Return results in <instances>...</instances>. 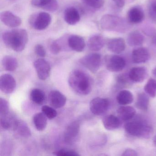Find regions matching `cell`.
Masks as SVG:
<instances>
[{"instance_id": "5b68a950", "label": "cell", "mask_w": 156, "mask_h": 156, "mask_svg": "<svg viewBox=\"0 0 156 156\" xmlns=\"http://www.w3.org/2000/svg\"><path fill=\"white\" fill-rule=\"evenodd\" d=\"M51 17L48 12L34 13L30 17V23L32 27L37 30L46 29L51 24Z\"/></svg>"}, {"instance_id": "9a60e30c", "label": "cell", "mask_w": 156, "mask_h": 156, "mask_svg": "<svg viewBox=\"0 0 156 156\" xmlns=\"http://www.w3.org/2000/svg\"><path fill=\"white\" fill-rule=\"evenodd\" d=\"M108 49L115 54H120L126 49V42L122 38H115L109 39L107 42Z\"/></svg>"}, {"instance_id": "7402d4cb", "label": "cell", "mask_w": 156, "mask_h": 156, "mask_svg": "<svg viewBox=\"0 0 156 156\" xmlns=\"http://www.w3.org/2000/svg\"><path fill=\"white\" fill-rule=\"evenodd\" d=\"M117 112L119 118L124 121H129L132 119L136 114L135 108L129 106L120 107L117 109Z\"/></svg>"}, {"instance_id": "30bf717a", "label": "cell", "mask_w": 156, "mask_h": 156, "mask_svg": "<svg viewBox=\"0 0 156 156\" xmlns=\"http://www.w3.org/2000/svg\"><path fill=\"white\" fill-rule=\"evenodd\" d=\"M80 129V123L78 121H75L70 123L65 131V141L70 144L75 142L79 135Z\"/></svg>"}, {"instance_id": "f1b7e54d", "label": "cell", "mask_w": 156, "mask_h": 156, "mask_svg": "<svg viewBox=\"0 0 156 156\" xmlns=\"http://www.w3.org/2000/svg\"><path fill=\"white\" fill-rule=\"evenodd\" d=\"M134 97L133 94L128 90L120 91L116 97V100L119 105H126L133 102Z\"/></svg>"}, {"instance_id": "277c9868", "label": "cell", "mask_w": 156, "mask_h": 156, "mask_svg": "<svg viewBox=\"0 0 156 156\" xmlns=\"http://www.w3.org/2000/svg\"><path fill=\"white\" fill-rule=\"evenodd\" d=\"M129 23L125 19L117 15L105 14L101 18L100 27L106 31L124 33L129 28Z\"/></svg>"}, {"instance_id": "836d02e7", "label": "cell", "mask_w": 156, "mask_h": 156, "mask_svg": "<svg viewBox=\"0 0 156 156\" xmlns=\"http://www.w3.org/2000/svg\"><path fill=\"white\" fill-rule=\"evenodd\" d=\"M42 111L49 119H52L56 117L57 115V111L53 108L47 105L43 106Z\"/></svg>"}, {"instance_id": "f35d334b", "label": "cell", "mask_w": 156, "mask_h": 156, "mask_svg": "<svg viewBox=\"0 0 156 156\" xmlns=\"http://www.w3.org/2000/svg\"><path fill=\"white\" fill-rule=\"evenodd\" d=\"M148 10L151 17L152 19L156 20V0H150Z\"/></svg>"}, {"instance_id": "cb8c5ba5", "label": "cell", "mask_w": 156, "mask_h": 156, "mask_svg": "<svg viewBox=\"0 0 156 156\" xmlns=\"http://www.w3.org/2000/svg\"><path fill=\"white\" fill-rule=\"evenodd\" d=\"M13 130L23 137H29L31 135L30 129L26 122L20 119H17Z\"/></svg>"}, {"instance_id": "5bb4252c", "label": "cell", "mask_w": 156, "mask_h": 156, "mask_svg": "<svg viewBox=\"0 0 156 156\" xmlns=\"http://www.w3.org/2000/svg\"><path fill=\"white\" fill-rule=\"evenodd\" d=\"M48 100L50 105L54 108H59L64 106L66 102V98L60 91L53 90L49 94Z\"/></svg>"}, {"instance_id": "ee69618b", "label": "cell", "mask_w": 156, "mask_h": 156, "mask_svg": "<svg viewBox=\"0 0 156 156\" xmlns=\"http://www.w3.org/2000/svg\"><path fill=\"white\" fill-rule=\"evenodd\" d=\"M152 73H153V74L156 77V67L153 69V71H152Z\"/></svg>"}, {"instance_id": "bcb514c9", "label": "cell", "mask_w": 156, "mask_h": 156, "mask_svg": "<svg viewBox=\"0 0 156 156\" xmlns=\"http://www.w3.org/2000/svg\"><path fill=\"white\" fill-rule=\"evenodd\" d=\"M9 1H16V0H9Z\"/></svg>"}, {"instance_id": "4316f807", "label": "cell", "mask_w": 156, "mask_h": 156, "mask_svg": "<svg viewBox=\"0 0 156 156\" xmlns=\"http://www.w3.org/2000/svg\"><path fill=\"white\" fill-rule=\"evenodd\" d=\"M2 65L4 70L8 72H14L18 66L17 59L11 55H6L2 60Z\"/></svg>"}, {"instance_id": "7bdbcfd3", "label": "cell", "mask_w": 156, "mask_h": 156, "mask_svg": "<svg viewBox=\"0 0 156 156\" xmlns=\"http://www.w3.org/2000/svg\"><path fill=\"white\" fill-rule=\"evenodd\" d=\"M152 43L156 46V33L154 34L152 40Z\"/></svg>"}, {"instance_id": "4fadbf2b", "label": "cell", "mask_w": 156, "mask_h": 156, "mask_svg": "<svg viewBox=\"0 0 156 156\" xmlns=\"http://www.w3.org/2000/svg\"><path fill=\"white\" fill-rule=\"evenodd\" d=\"M0 19L5 25L10 28L18 27L22 23L21 19L9 11L2 12L0 14Z\"/></svg>"}, {"instance_id": "6da1fadb", "label": "cell", "mask_w": 156, "mask_h": 156, "mask_svg": "<svg viewBox=\"0 0 156 156\" xmlns=\"http://www.w3.org/2000/svg\"><path fill=\"white\" fill-rule=\"evenodd\" d=\"M68 83L71 89L81 95H87L92 89V83L88 75L83 71L74 70L68 78Z\"/></svg>"}, {"instance_id": "ac0fdd59", "label": "cell", "mask_w": 156, "mask_h": 156, "mask_svg": "<svg viewBox=\"0 0 156 156\" xmlns=\"http://www.w3.org/2000/svg\"><path fill=\"white\" fill-rule=\"evenodd\" d=\"M147 75V69L144 67H135L131 68L128 73L129 76L132 82L141 83L146 79Z\"/></svg>"}, {"instance_id": "d6986e66", "label": "cell", "mask_w": 156, "mask_h": 156, "mask_svg": "<svg viewBox=\"0 0 156 156\" xmlns=\"http://www.w3.org/2000/svg\"><path fill=\"white\" fill-rule=\"evenodd\" d=\"M64 20L69 25H75L78 23L80 20V15L77 9L73 7H70L66 9Z\"/></svg>"}, {"instance_id": "e0dca14e", "label": "cell", "mask_w": 156, "mask_h": 156, "mask_svg": "<svg viewBox=\"0 0 156 156\" xmlns=\"http://www.w3.org/2000/svg\"><path fill=\"white\" fill-rule=\"evenodd\" d=\"M150 55L147 48L140 47L133 50L132 53V61L136 64L143 63L148 61Z\"/></svg>"}, {"instance_id": "f6af8a7d", "label": "cell", "mask_w": 156, "mask_h": 156, "mask_svg": "<svg viewBox=\"0 0 156 156\" xmlns=\"http://www.w3.org/2000/svg\"><path fill=\"white\" fill-rule=\"evenodd\" d=\"M153 142H154V144L156 146V135L154 137V140H153Z\"/></svg>"}, {"instance_id": "d6a6232c", "label": "cell", "mask_w": 156, "mask_h": 156, "mask_svg": "<svg viewBox=\"0 0 156 156\" xmlns=\"http://www.w3.org/2000/svg\"><path fill=\"white\" fill-rule=\"evenodd\" d=\"M10 113L9 104L4 98H0V116L6 115Z\"/></svg>"}, {"instance_id": "b9f144b4", "label": "cell", "mask_w": 156, "mask_h": 156, "mask_svg": "<svg viewBox=\"0 0 156 156\" xmlns=\"http://www.w3.org/2000/svg\"><path fill=\"white\" fill-rule=\"evenodd\" d=\"M119 8H122L125 6L126 0H112Z\"/></svg>"}, {"instance_id": "1f68e13d", "label": "cell", "mask_w": 156, "mask_h": 156, "mask_svg": "<svg viewBox=\"0 0 156 156\" xmlns=\"http://www.w3.org/2000/svg\"><path fill=\"white\" fill-rule=\"evenodd\" d=\"M84 3L88 7L94 9H98L103 7L104 0H83Z\"/></svg>"}, {"instance_id": "4dcf8cb0", "label": "cell", "mask_w": 156, "mask_h": 156, "mask_svg": "<svg viewBox=\"0 0 156 156\" xmlns=\"http://www.w3.org/2000/svg\"><path fill=\"white\" fill-rule=\"evenodd\" d=\"M144 88L148 95L153 98H155L156 96V80L153 78L149 79Z\"/></svg>"}, {"instance_id": "44dd1931", "label": "cell", "mask_w": 156, "mask_h": 156, "mask_svg": "<svg viewBox=\"0 0 156 156\" xmlns=\"http://www.w3.org/2000/svg\"><path fill=\"white\" fill-rule=\"evenodd\" d=\"M104 127L107 130H112L120 127L121 121L120 119L113 115H108L103 119Z\"/></svg>"}, {"instance_id": "7a4b0ae2", "label": "cell", "mask_w": 156, "mask_h": 156, "mask_svg": "<svg viewBox=\"0 0 156 156\" xmlns=\"http://www.w3.org/2000/svg\"><path fill=\"white\" fill-rule=\"evenodd\" d=\"M2 39L7 47L19 52L25 49L29 41V35L24 29H13L3 33Z\"/></svg>"}, {"instance_id": "d590c367", "label": "cell", "mask_w": 156, "mask_h": 156, "mask_svg": "<svg viewBox=\"0 0 156 156\" xmlns=\"http://www.w3.org/2000/svg\"><path fill=\"white\" fill-rule=\"evenodd\" d=\"M52 0H31L32 5L34 7L41 8L45 10Z\"/></svg>"}, {"instance_id": "52a82bcc", "label": "cell", "mask_w": 156, "mask_h": 156, "mask_svg": "<svg viewBox=\"0 0 156 156\" xmlns=\"http://www.w3.org/2000/svg\"><path fill=\"white\" fill-rule=\"evenodd\" d=\"M105 61L106 67L110 72H120L123 70L126 65L125 59L119 55H106Z\"/></svg>"}, {"instance_id": "9c48e42d", "label": "cell", "mask_w": 156, "mask_h": 156, "mask_svg": "<svg viewBox=\"0 0 156 156\" xmlns=\"http://www.w3.org/2000/svg\"><path fill=\"white\" fill-rule=\"evenodd\" d=\"M34 66L39 79L45 80L51 73V66L46 60L42 58L37 59L34 63Z\"/></svg>"}, {"instance_id": "f546056e", "label": "cell", "mask_w": 156, "mask_h": 156, "mask_svg": "<svg viewBox=\"0 0 156 156\" xmlns=\"http://www.w3.org/2000/svg\"><path fill=\"white\" fill-rule=\"evenodd\" d=\"M149 98L146 94L141 93L138 95L136 102V107L140 110L146 111L148 108Z\"/></svg>"}, {"instance_id": "7c38bea8", "label": "cell", "mask_w": 156, "mask_h": 156, "mask_svg": "<svg viewBox=\"0 0 156 156\" xmlns=\"http://www.w3.org/2000/svg\"><path fill=\"white\" fill-rule=\"evenodd\" d=\"M144 10L140 6H134L128 12L127 21L130 24H139L144 20Z\"/></svg>"}, {"instance_id": "ba28073f", "label": "cell", "mask_w": 156, "mask_h": 156, "mask_svg": "<svg viewBox=\"0 0 156 156\" xmlns=\"http://www.w3.org/2000/svg\"><path fill=\"white\" fill-rule=\"evenodd\" d=\"M109 105V101L107 99L98 97L91 100L89 108L93 114L99 115L105 113L108 109Z\"/></svg>"}, {"instance_id": "ffe728a7", "label": "cell", "mask_w": 156, "mask_h": 156, "mask_svg": "<svg viewBox=\"0 0 156 156\" xmlns=\"http://www.w3.org/2000/svg\"><path fill=\"white\" fill-rule=\"evenodd\" d=\"M105 44L104 37L101 34H96L90 37L87 42L89 50L96 52L101 50Z\"/></svg>"}, {"instance_id": "83f0119b", "label": "cell", "mask_w": 156, "mask_h": 156, "mask_svg": "<svg viewBox=\"0 0 156 156\" xmlns=\"http://www.w3.org/2000/svg\"><path fill=\"white\" fill-rule=\"evenodd\" d=\"M17 120V119L9 113L6 115L0 116V125L3 129H13Z\"/></svg>"}, {"instance_id": "484cf974", "label": "cell", "mask_w": 156, "mask_h": 156, "mask_svg": "<svg viewBox=\"0 0 156 156\" xmlns=\"http://www.w3.org/2000/svg\"><path fill=\"white\" fill-rule=\"evenodd\" d=\"M33 120L35 127L38 131H43L46 128L47 125V117L43 112L35 114Z\"/></svg>"}, {"instance_id": "3957f363", "label": "cell", "mask_w": 156, "mask_h": 156, "mask_svg": "<svg viewBox=\"0 0 156 156\" xmlns=\"http://www.w3.org/2000/svg\"><path fill=\"white\" fill-rule=\"evenodd\" d=\"M124 127L128 134L137 137L148 138L153 133L151 125L147 120L142 119L129 120Z\"/></svg>"}, {"instance_id": "ab89813d", "label": "cell", "mask_w": 156, "mask_h": 156, "mask_svg": "<svg viewBox=\"0 0 156 156\" xmlns=\"http://www.w3.org/2000/svg\"><path fill=\"white\" fill-rule=\"evenodd\" d=\"M34 51L35 54L39 57H44L46 55V51L44 46L41 44H38L35 45Z\"/></svg>"}, {"instance_id": "8d00e7d4", "label": "cell", "mask_w": 156, "mask_h": 156, "mask_svg": "<svg viewBox=\"0 0 156 156\" xmlns=\"http://www.w3.org/2000/svg\"><path fill=\"white\" fill-rule=\"evenodd\" d=\"M131 81V80L128 74L127 75H120L119 76L117 79V83L121 87L127 85L129 83V81Z\"/></svg>"}, {"instance_id": "8992f818", "label": "cell", "mask_w": 156, "mask_h": 156, "mask_svg": "<svg viewBox=\"0 0 156 156\" xmlns=\"http://www.w3.org/2000/svg\"><path fill=\"white\" fill-rule=\"evenodd\" d=\"M79 62L89 71L95 73L101 66V56L99 54L92 53L82 57Z\"/></svg>"}, {"instance_id": "60d3db41", "label": "cell", "mask_w": 156, "mask_h": 156, "mask_svg": "<svg viewBox=\"0 0 156 156\" xmlns=\"http://www.w3.org/2000/svg\"><path fill=\"white\" fill-rule=\"evenodd\" d=\"M123 156H137V153L136 151L132 149H127L123 152L122 154Z\"/></svg>"}, {"instance_id": "8fae6325", "label": "cell", "mask_w": 156, "mask_h": 156, "mask_svg": "<svg viewBox=\"0 0 156 156\" xmlns=\"http://www.w3.org/2000/svg\"><path fill=\"white\" fill-rule=\"evenodd\" d=\"M16 87L15 78L9 74H4L0 77V89L5 94L13 93Z\"/></svg>"}, {"instance_id": "e575fe53", "label": "cell", "mask_w": 156, "mask_h": 156, "mask_svg": "<svg viewBox=\"0 0 156 156\" xmlns=\"http://www.w3.org/2000/svg\"><path fill=\"white\" fill-rule=\"evenodd\" d=\"M54 155L57 156H79V154L75 151L67 149H61L53 152Z\"/></svg>"}, {"instance_id": "603a6c76", "label": "cell", "mask_w": 156, "mask_h": 156, "mask_svg": "<svg viewBox=\"0 0 156 156\" xmlns=\"http://www.w3.org/2000/svg\"><path fill=\"white\" fill-rule=\"evenodd\" d=\"M145 38L142 34L138 31L131 32L129 34L127 39V42L131 47L139 46L142 45L144 42Z\"/></svg>"}, {"instance_id": "74e56055", "label": "cell", "mask_w": 156, "mask_h": 156, "mask_svg": "<svg viewBox=\"0 0 156 156\" xmlns=\"http://www.w3.org/2000/svg\"><path fill=\"white\" fill-rule=\"evenodd\" d=\"M50 50L53 54L57 55L62 50V46L58 41H54L50 44Z\"/></svg>"}, {"instance_id": "2e32d148", "label": "cell", "mask_w": 156, "mask_h": 156, "mask_svg": "<svg viewBox=\"0 0 156 156\" xmlns=\"http://www.w3.org/2000/svg\"><path fill=\"white\" fill-rule=\"evenodd\" d=\"M67 43L70 49L77 52L83 51L85 47L84 40L79 35H70L67 39Z\"/></svg>"}, {"instance_id": "d4e9b609", "label": "cell", "mask_w": 156, "mask_h": 156, "mask_svg": "<svg viewBox=\"0 0 156 156\" xmlns=\"http://www.w3.org/2000/svg\"><path fill=\"white\" fill-rule=\"evenodd\" d=\"M30 98L34 104L41 105L45 102L46 95L43 90L39 88H34L30 93Z\"/></svg>"}]
</instances>
